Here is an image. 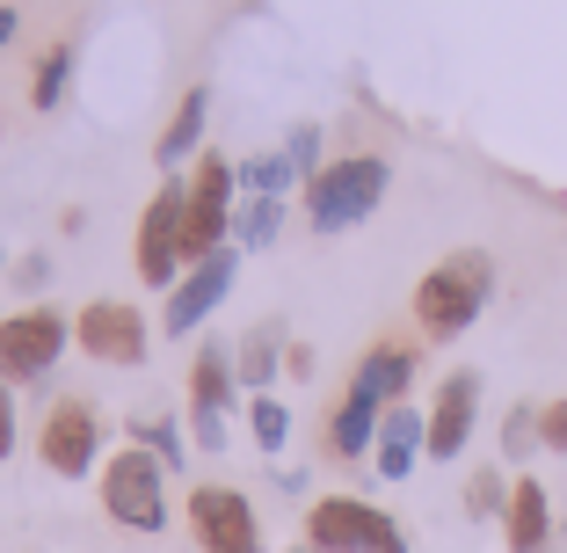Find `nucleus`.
Segmentation results:
<instances>
[{"instance_id":"26","label":"nucleus","mask_w":567,"mask_h":553,"mask_svg":"<svg viewBox=\"0 0 567 553\" xmlns=\"http://www.w3.org/2000/svg\"><path fill=\"white\" fill-rule=\"evenodd\" d=\"M284 153H291V168H299L306 183H313V175L328 168V161H320V124H299V132L284 139Z\"/></svg>"},{"instance_id":"3","label":"nucleus","mask_w":567,"mask_h":553,"mask_svg":"<svg viewBox=\"0 0 567 553\" xmlns=\"http://www.w3.org/2000/svg\"><path fill=\"white\" fill-rule=\"evenodd\" d=\"M385 190H393V161L385 153H342V161H328L306 183V218H313V234H350L385 204Z\"/></svg>"},{"instance_id":"15","label":"nucleus","mask_w":567,"mask_h":553,"mask_svg":"<svg viewBox=\"0 0 567 553\" xmlns=\"http://www.w3.org/2000/svg\"><path fill=\"white\" fill-rule=\"evenodd\" d=\"M415 459H430V416L408 408V401H393L385 422H379V444H371V467H379L385 481H408Z\"/></svg>"},{"instance_id":"18","label":"nucleus","mask_w":567,"mask_h":553,"mask_svg":"<svg viewBox=\"0 0 567 553\" xmlns=\"http://www.w3.org/2000/svg\"><path fill=\"white\" fill-rule=\"evenodd\" d=\"M277 226H284V197H248L234 212V240H240V248H269Z\"/></svg>"},{"instance_id":"12","label":"nucleus","mask_w":567,"mask_h":553,"mask_svg":"<svg viewBox=\"0 0 567 553\" xmlns=\"http://www.w3.org/2000/svg\"><path fill=\"white\" fill-rule=\"evenodd\" d=\"M234 371H240V357H234V350H218V342H204V350H197V371H189V430H197L204 452H218V444H226Z\"/></svg>"},{"instance_id":"21","label":"nucleus","mask_w":567,"mask_h":553,"mask_svg":"<svg viewBox=\"0 0 567 553\" xmlns=\"http://www.w3.org/2000/svg\"><path fill=\"white\" fill-rule=\"evenodd\" d=\"M277 342H284L277 328H255V336H248V350H240V386H255V393H262V386L277 379V357H284Z\"/></svg>"},{"instance_id":"29","label":"nucleus","mask_w":567,"mask_h":553,"mask_svg":"<svg viewBox=\"0 0 567 553\" xmlns=\"http://www.w3.org/2000/svg\"><path fill=\"white\" fill-rule=\"evenodd\" d=\"M16 30H22V16H16V8H0V51L16 44Z\"/></svg>"},{"instance_id":"22","label":"nucleus","mask_w":567,"mask_h":553,"mask_svg":"<svg viewBox=\"0 0 567 553\" xmlns=\"http://www.w3.org/2000/svg\"><path fill=\"white\" fill-rule=\"evenodd\" d=\"M466 510H473V518H502V510H509V481H502L495 467H481L466 481Z\"/></svg>"},{"instance_id":"16","label":"nucleus","mask_w":567,"mask_h":553,"mask_svg":"<svg viewBox=\"0 0 567 553\" xmlns=\"http://www.w3.org/2000/svg\"><path fill=\"white\" fill-rule=\"evenodd\" d=\"M502 539H509V553H546L553 546V495H546V481H532V473H517V481H509Z\"/></svg>"},{"instance_id":"13","label":"nucleus","mask_w":567,"mask_h":553,"mask_svg":"<svg viewBox=\"0 0 567 553\" xmlns=\"http://www.w3.org/2000/svg\"><path fill=\"white\" fill-rule=\"evenodd\" d=\"M234 248H218L212 263H197V269H183V285L167 291V314H161V328L167 336H189V328H204L212 320V306L234 291Z\"/></svg>"},{"instance_id":"30","label":"nucleus","mask_w":567,"mask_h":553,"mask_svg":"<svg viewBox=\"0 0 567 553\" xmlns=\"http://www.w3.org/2000/svg\"><path fill=\"white\" fill-rule=\"evenodd\" d=\"M299 553H313V546H299Z\"/></svg>"},{"instance_id":"19","label":"nucleus","mask_w":567,"mask_h":553,"mask_svg":"<svg viewBox=\"0 0 567 553\" xmlns=\"http://www.w3.org/2000/svg\"><path fill=\"white\" fill-rule=\"evenodd\" d=\"M291 183H299L291 153H255L248 168H240V190H248V197H284Z\"/></svg>"},{"instance_id":"5","label":"nucleus","mask_w":567,"mask_h":553,"mask_svg":"<svg viewBox=\"0 0 567 553\" xmlns=\"http://www.w3.org/2000/svg\"><path fill=\"white\" fill-rule=\"evenodd\" d=\"M102 510H110L124 532H167V467L146 444H124V452L102 467Z\"/></svg>"},{"instance_id":"7","label":"nucleus","mask_w":567,"mask_h":553,"mask_svg":"<svg viewBox=\"0 0 567 553\" xmlns=\"http://www.w3.org/2000/svg\"><path fill=\"white\" fill-rule=\"evenodd\" d=\"M234 190H240V168L218 161V153H197V175H189V226H183V248H189V269L212 263L226 240H234Z\"/></svg>"},{"instance_id":"20","label":"nucleus","mask_w":567,"mask_h":553,"mask_svg":"<svg viewBox=\"0 0 567 553\" xmlns=\"http://www.w3.org/2000/svg\"><path fill=\"white\" fill-rule=\"evenodd\" d=\"M248 430H255V444H262V452L277 459L284 444H291V408L269 401V393H255V401H248Z\"/></svg>"},{"instance_id":"11","label":"nucleus","mask_w":567,"mask_h":553,"mask_svg":"<svg viewBox=\"0 0 567 553\" xmlns=\"http://www.w3.org/2000/svg\"><path fill=\"white\" fill-rule=\"evenodd\" d=\"M73 342H81L95 365H146V320H138L132 299H95L81 306V320H73Z\"/></svg>"},{"instance_id":"25","label":"nucleus","mask_w":567,"mask_h":553,"mask_svg":"<svg viewBox=\"0 0 567 553\" xmlns=\"http://www.w3.org/2000/svg\"><path fill=\"white\" fill-rule=\"evenodd\" d=\"M532 437H538V408H509V422H502V459H524L532 452Z\"/></svg>"},{"instance_id":"23","label":"nucleus","mask_w":567,"mask_h":553,"mask_svg":"<svg viewBox=\"0 0 567 553\" xmlns=\"http://www.w3.org/2000/svg\"><path fill=\"white\" fill-rule=\"evenodd\" d=\"M66 66H73V51H66V44H51V51H44V66H37V88H30V102H37V110H59Z\"/></svg>"},{"instance_id":"10","label":"nucleus","mask_w":567,"mask_h":553,"mask_svg":"<svg viewBox=\"0 0 567 553\" xmlns=\"http://www.w3.org/2000/svg\"><path fill=\"white\" fill-rule=\"evenodd\" d=\"M189 532H197L204 553H262V518L240 488H189Z\"/></svg>"},{"instance_id":"28","label":"nucleus","mask_w":567,"mask_h":553,"mask_svg":"<svg viewBox=\"0 0 567 553\" xmlns=\"http://www.w3.org/2000/svg\"><path fill=\"white\" fill-rule=\"evenodd\" d=\"M16 386L0 379V467H8V452H16V401H8Z\"/></svg>"},{"instance_id":"1","label":"nucleus","mask_w":567,"mask_h":553,"mask_svg":"<svg viewBox=\"0 0 567 553\" xmlns=\"http://www.w3.org/2000/svg\"><path fill=\"white\" fill-rule=\"evenodd\" d=\"M415 342H371L364 350V365L350 371V386H342V401H334V416H328V444H334V459H364L371 444H379V422H385V408L393 401H408V386H415Z\"/></svg>"},{"instance_id":"8","label":"nucleus","mask_w":567,"mask_h":553,"mask_svg":"<svg viewBox=\"0 0 567 553\" xmlns=\"http://www.w3.org/2000/svg\"><path fill=\"white\" fill-rule=\"evenodd\" d=\"M37 459H44L59 481L95 473V459H102V416H95V401L59 393V401H51V416H44V430H37Z\"/></svg>"},{"instance_id":"2","label":"nucleus","mask_w":567,"mask_h":553,"mask_svg":"<svg viewBox=\"0 0 567 553\" xmlns=\"http://www.w3.org/2000/svg\"><path fill=\"white\" fill-rule=\"evenodd\" d=\"M487 299H495V263H487L481 248H458V255H444L436 269H422V285H415V328L430 342H458L473 320L487 314Z\"/></svg>"},{"instance_id":"17","label":"nucleus","mask_w":567,"mask_h":553,"mask_svg":"<svg viewBox=\"0 0 567 553\" xmlns=\"http://www.w3.org/2000/svg\"><path fill=\"white\" fill-rule=\"evenodd\" d=\"M204 110H212V95H204V88H189L183 102H175V117H167V132H161V146H153V161H161L167 175L183 168L189 153L204 146Z\"/></svg>"},{"instance_id":"24","label":"nucleus","mask_w":567,"mask_h":553,"mask_svg":"<svg viewBox=\"0 0 567 553\" xmlns=\"http://www.w3.org/2000/svg\"><path fill=\"white\" fill-rule=\"evenodd\" d=\"M132 444H153L161 467H183V437H175V422H132Z\"/></svg>"},{"instance_id":"27","label":"nucleus","mask_w":567,"mask_h":553,"mask_svg":"<svg viewBox=\"0 0 567 553\" xmlns=\"http://www.w3.org/2000/svg\"><path fill=\"white\" fill-rule=\"evenodd\" d=\"M538 444H546V452H567V401L538 408Z\"/></svg>"},{"instance_id":"4","label":"nucleus","mask_w":567,"mask_h":553,"mask_svg":"<svg viewBox=\"0 0 567 553\" xmlns=\"http://www.w3.org/2000/svg\"><path fill=\"white\" fill-rule=\"evenodd\" d=\"M306 546L313 553H408V532L364 495H320L306 510Z\"/></svg>"},{"instance_id":"9","label":"nucleus","mask_w":567,"mask_h":553,"mask_svg":"<svg viewBox=\"0 0 567 553\" xmlns=\"http://www.w3.org/2000/svg\"><path fill=\"white\" fill-rule=\"evenodd\" d=\"M66 342H73V320L51 314V306H30V314L0 320V379H8V386L44 379V371L66 357Z\"/></svg>"},{"instance_id":"14","label":"nucleus","mask_w":567,"mask_h":553,"mask_svg":"<svg viewBox=\"0 0 567 553\" xmlns=\"http://www.w3.org/2000/svg\"><path fill=\"white\" fill-rule=\"evenodd\" d=\"M473 422H481V371H451L430 401V459H458L473 444Z\"/></svg>"},{"instance_id":"6","label":"nucleus","mask_w":567,"mask_h":553,"mask_svg":"<svg viewBox=\"0 0 567 553\" xmlns=\"http://www.w3.org/2000/svg\"><path fill=\"white\" fill-rule=\"evenodd\" d=\"M189 190L167 175L161 190H153V204H146V218H138V277H146L153 291H175L183 285V269H189V248H183V226H189Z\"/></svg>"}]
</instances>
